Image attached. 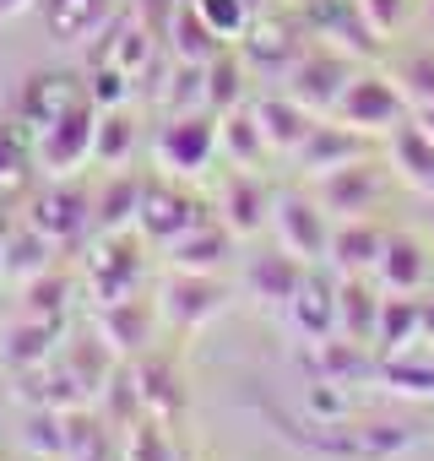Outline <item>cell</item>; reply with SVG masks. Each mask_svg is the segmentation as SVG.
<instances>
[{
    "mask_svg": "<svg viewBox=\"0 0 434 461\" xmlns=\"http://www.w3.org/2000/svg\"><path fill=\"white\" fill-rule=\"evenodd\" d=\"M23 222H33L55 250H71L77 240L98 234L93 228V185H82L77 174H60V179L39 185L23 201Z\"/></svg>",
    "mask_w": 434,
    "mask_h": 461,
    "instance_id": "obj_1",
    "label": "cell"
},
{
    "mask_svg": "<svg viewBox=\"0 0 434 461\" xmlns=\"http://www.w3.org/2000/svg\"><path fill=\"white\" fill-rule=\"evenodd\" d=\"M152 158L168 179H195L212 168L217 158V114L212 109H179L168 114V125H158L152 136Z\"/></svg>",
    "mask_w": 434,
    "mask_h": 461,
    "instance_id": "obj_2",
    "label": "cell"
},
{
    "mask_svg": "<svg viewBox=\"0 0 434 461\" xmlns=\"http://www.w3.org/2000/svg\"><path fill=\"white\" fill-rule=\"evenodd\" d=\"M331 228H337V217L315 201V190H310V195H304V190L272 195V234H277V245H283L288 256H299L304 267H326V256H331Z\"/></svg>",
    "mask_w": 434,
    "mask_h": 461,
    "instance_id": "obj_3",
    "label": "cell"
},
{
    "mask_svg": "<svg viewBox=\"0 0 434 461\" xmlns=\"http://www.w3.org/2000/svg\"><path fill=\"white\" fill-rule=\"evenodd\" d=\"M28 141H33V163H39L50 179L87 168V163H93V141H98V104H93V98L71 104L55 125L33 131Z\"/></svg>",
    "mask_w": 434,
    "mask_h": 461,
    "instance_id": "obj_4",
    "label": "cell"
},
{
    "mask_svg": "<svg viewBox=\"0 0 434 461\" xmlns=\"http://www.w3.org/2000/svg\"><path fill=\"white\" fill-rule=\"evenodd\" d=\"M158 321L174 326V331H201L212 326L217 315L229 310V283L217 272H174L163 288H158Z\"/></svg>",
    "mask_w": 434,
    "mask_h": 461,
    "instance_id": "obj_5",
    "label": "cell"
},
{
    "mask_svg": "<svg viewBox=\"0 0 434 461\" xmlns=\"http://www.w3.org/2000/svg\"><path fill=\"white\" fill-rule=\"evenodd\" d=\"M331 114H337L342 125L364 131V136H391V131L402 125V114H407V98H402V87H396L391 77H380V71H353V82L342 87V98H337Z\"/></svg>",
    "mask_w": 434,
    "mask_h": 461,
    "instance_id": "obj_6",
    "label": "cell"
},
{
    "mask_svg": "<svg viewBox=\"0 0 434 461\" xmlns=\"http://www.w3.org/2000/svg\"><path fill=\"white\" fill-rule=\"evenodd\" d=\"M353 60H348V50H337V44H310L299 60H294V71L283 77L288 87L283 93H294L304 109H315V114H331L337 109V98H342V87L353 82Z\"/></svg>",
    "mask_w": 434,
    "mask_h": 461,
    "instance_id": "obj_7",
    "label": "cell"
},
{
    "mask_svg": "<svg viewBox=\"0 0 434 461\" xmlns=\"http://www.w3.org/2000/svg\"><path fill=\"white\" fill-rule=\"evenodd\" d=\"M93 331H98V342H104L114 358L136 364L141 353H152L158 304H147L141 294H125V299H98V310H93Z\"/></svg>",
    "mask_w": 434,
    "mask_h": 461,
    "instance_id": "obj_8",
    "label": "cell"
},
{
    "mask_svg": "<svg viewBox=\"0 0 434 461\" xmlns=\"http://www.w3.org/2000/svg\"><path fill=\"white\" fill-rule=\"evenodd\" d=\"M206 217V206L185 190V185H174V179H147L141 185V212H136V234L147 240V245H174L185 228H195Z\"/></svg>",
    "mask_w": 434,
    "mask_h": 461,
    "instance_id": "obj_9",
    "label": "cell"
},
{
    "mask_svg": "<svg viewBox=\"0 0 434 461\" xmlns=\"http://www.w3.org/2000/svg\"><path fill=\"white\" fill-rule=\"evenodd\" d=\"M380 195H385V174H380V163H369V158H353V163H342V168H331V174H321L315 179V201L342 222V217H369L375 206H380Z\"/></svg>",
    "mask_w": 434,
    "mask_h": 461,
    "instance_id": "obj_10",
    "label": "cell"
},
{
    "mask_svg": "<svg viewBox=\"0 0 434 461\" xmlns=\"http://www.w3.org/2000/svg\"><path fill=\"white\" fill-rule=\"evenodd\" d=\"M217 222L229 228L234 240H256L261 228H272V190L256 168H234L223 179V195H217Z\"/></svg>",
    "mask_w": 434,
    "mask_h": 461,
    "instance_id": "obj_11",
    "label": "cell"
},
{
    "mask_svg": "<svg viewBox=\"0 0 434 461\" xmlns=\"http://www.w3.org/2000/svg\"><path fill=\"white\" fill-rule=\"evenodd\" d=\"M136 228L131 234H98L93 256H87V277H93V294L98 299H125V294H141V250H136Z\"/></svg>",
    "mask_w": 434,
    "mask_h": 461,
    "instance_id": "obj_12",
    "label": "cell"
},
{
    "mask_svg": "<svg viewBox=\"0 0 434 461\" xmlns=\"http://www.w3.org/2000/svg\"><path fill=\"white\" fill-rule=\"evenodd\" d=\"M310 272L315 267H304L299 256H288L283 245H272V250L245 256V294L261 299V304H272V310H288L299 299V288L310 283Z\"/></svg>",
    "mask_w": 434,
    "mask_h": 461,
    "instance_id": "obj_13",
    "label": "cell"
},
{
    "mask_svg": "<svg viewBox=\"0 0 434 461\" xmlns=\"http://www.w3.org/2000/svg\"><path fill=\"white\" fill-rule=\"evenodd\" d=\"M60 353V321H44V315H17L6 331H0V369L6 375H33L44 369L50 358Z\"/></svg>",
    "mask_w": 434,
    "mask_h": 461,
    "instance_id": "obj_14",
    "label": "cell"
},
{
    "mask_svg": "<svg viewBox=\"0 0 434 461\" xmlns=\"http://www.w3.org/2000/svg\"><path fill=\"white\" fill-rule=\"evenodd\" d=\"M87 93L66 77V71H33L23 87H17V125L33 136V131H44V125H55L71 104H82Z\"/></svg>",
    "mask_w": 434,
    "mask_h": 461,
    "instance_id": "obj_15",
    "label": "cell"
},
{
    "mask_svg": "<svg viewBox=\"0 0 434 461\" xmlns=\"http://www.w3.org/2000/svg\"><path fill=\"white\" fill-rule=\"evenodd\" d=\"M353 158H364V131H353L342 120H315L310 136L294 152V168L310 174V179H321V174H331V168H342Z\"/></svg>",
    "mask_w": 434,
    "mask_h": 461,
    "instance_id": "obj_16",
    "label": "cell"
},
{
    "mask_svg": "<svg viewBox=\"0 0 434 461\" xmlns=\"http://www.w3.org/2000/svg\"><path fill=\"white\" fill-rule=\"evenodd\" d=\"M131 380H136V396H141V412L163 418V423H179L185 407H190V391L179 385V369L174 358H158V353H141L131 364Z\"/></svg>",
    "mask_w": 434,
    "mask_h": 461,
    "instance_id": "obj_17",
    "label": "cell"
},
{
    "mask_svg": "<svg viewBox=\"0 0 434 461\" xmlns=\"http://www.w3.org/2000/svg\"><path fill=\"white\" fill-rule=\"evenodd\" d=\"M163 256H168V272H223L234 256V234L217 217H201L174 245H163Z\"/></svg>",
    "mask_w": 434,
    "mask_h": 461,
    "instance_id": "obj_18",
    "label": "cell"
},
{
    "mask_svg": "<svg viewBox=\"0 0 434 461\" xmlns=\"http://www.w3.org/2000/svg\"><path fill=\"white\" fill-rule=\"evenodd\" d=\"M380 250H385V228H375L369 217H342L331 228V256H326V267L337 277H369L380 267Z\"/></svg>",
    "mask_w": 434,
    "mask_h": 461,
    "instance_id": "obj_19",
    "label": "cell"
},
{
    "mask_svg": "<svg viewBox=\"0 0 434 461\" xmlns=\"http://www.w3.org/2000/svg\"><path fill=\"white\" fill-rule=\"evenodd\" d=\"M375 277H380L385 294H423L429 277H434V256H429V245L412 240V234H385V250H380Z\"/></svg>",
    "mask_w": 434,
    "mask_h": 461,
    "instance_id": "obj_20",
    "label": "cell"
},
{
    "mask_svg": "<svg viewBox=\"0 0 434 461\" xmlns=\"http://www.w3.org/2000/svg\"><path fill=\"white\" fill-rule=\"evenodd\" d=\"M39 6H44L55 44H66V50L104 39V28L114 23V0H39Z\"/></svg>",
    "mask_w": 434,
    "mask_h": 461,
    "instance_id": "obj_21",
    "label": "cell"
},
{
    "mask_svg": "<svg viewBox=\"0 0 434 461\" xmlns=\"http://www.w3.org/2000/svg\"><path fill=\"white\" fill-rule=\"evenodd\" d=\"M141 174L131 168H109L93 190V228L98 234H131L136 228V212H141Z\"/></svg>",
    "mask_w": 434,
    "mask_h": 461,
    "instance_id": "obj_22",
    "label": "cell"
},
{
    "mask_svg": "<svg viewBox=\"0 0 434 461\" xmlns=\"http://www.w3.org/2000/svg\"><path fill=\"white\" fill-rule=\"evenodd\" d=\"M250 114H256V125H261L267 147H272V152H283V158H294V152H299V141L310 136V125L321 120V114H315V109H304L294 93H267Z\"/></svg>",
    "mask_w": 434,
    "mask_h": 461,
    "instance_id": "obj_23",
    "label": "cell"
},
{
    "mask_svg": "<svg viewBox=\"0 0 434 461\" xmlns=\"http://www.w3.org/2000/svg\"><path fill=\"white\" fill-rule=\"evenodd\" d=\"M288 326L299 331V342H326L337 337V277H321V267L310 272V283L299 288V299L283 310Z\"/></svg>",
    "mask_w": 434,
    "mask_h": 461,
    "instance_id": "obj_24",
    "label": "cell"
},
{
    "mask_svg": "<svg viewBox=\"0 0 434 461\" xmlns=\"http://www.w3.org/2000/svg\"><path fill=\"white\" fill-rule=\"evenodd\" d=\"M245 50V66L250 71H272V77H288L294 71V60L310 50L304 44V33L299 28H288V23H272V28H261V23H250V39H240Z\"/></svg>",
    "mask_w": 434,
    "mask_h": 461,
    "instance_id": "obj_25",
    "label": "cell"
},
{
    "mask_svg": "<svg viewBox=\"0 0 434 461\" xmlns=\"http://www.w3.org/2000/svg\"><path fill=\"white\" fill-rule=\"evenodd\" d=\"M380 304H385V299H380V288H369L364 277H337V337L375 348Z\"/></svg>",
    "mask_w": 434,
    "mask_h": 461,
    "instance_id": "obj_26",
    "label": "cell"
},
{
    "mask_svg": "<svg viewBox=\"0 0 434 461\" xmlns=\"http://www.w3.org/2000/svg\"><path fill=\"white\" fill-rule=\"evenodd\" d=\"M418 342H429V326H423V299H418V294H385L375 348H380L385 358H396V353H407V348H418Z\"/></svg>",
    "mask_w": 434,
    "mask_h": 461,
    "instance_id": "obj_27",
    "label": "cell"
},
{
    "mask_svg": "<svg viewBox=\"0 0 434 461\" xmlns=\"http://www.w3.org/2000/svg\"><path fill=\"white\" fill-rule=\"evenodd\" d=\"M391 163H396V179L402 185H412L418 195L434 201V136L429 131H418V125L402 120L391 131Z\"/></svg>",
    "mask_w": 434,
    "mask_h": 461,
    "instance_id": "obj_28",
    "label": "cell"
},
{
    "mask_svg": "<svg viewBox=\"0 0 434 461\" xmlns=\"http://www.w3.org/2000/svg\"><path fill=\"white\" fill-rule=\"evenodd\" d=\"M55 256H60V250L39 234L33 222H12V234H6V267H0V277H12V283L23 288V283H33L39 272H50Z\"/></svg>",
    "mask_w": 434,
    "mask_h": 461,
    "instance_id": "obj_29",
    "label": "cell"
},
{
    "mask_svg": "<svg viewBox=\"0 0 434 461\" xmlns=\"http://www.w3.org/2000/svg\"><path fill=\"white\" fill-rule=\"evenodd\" d=\"M163 39H168V55H174V60H190V66H206L212 55H223V50H229L223 39L206 28V17L195 12V0H185V6L174 12V23H168Z\"/></svg>",
    "mask_w": 434,
    "mask_h": 461,
    "instance_id": "obj_30",
    "label": "cell"
},
{
    "mask_svg": "<svg viewBox=\"0 0 434 461\" xmlns=\"http://www.w3.org/2000/svg\"><path fill=\"white\" fill-rule=\"evenodd\" d=\"M217 152H229V168H256L261 158H272L261 125L250 109H229V114H217Z\"/></svg>",
    "mask_w": 434,
    "mask_h": 461,
    "instance_id": "obj_31",
    "label": "cell"
},
{
    "mask_svg": "<svg viewBox=\"0 0 434 461\" xmlns=\"http://www.w3.org/2000/svg\"><path fill=\"white\" fill-rule=\"evenodd\" d=\"M250 82V66H245V55H212L206 60V109L212 114H229V109H245V87Z\"/></svg>",
    "mask_w": 434,
    "mask_h": 461,
    "instance_id": "obj_32",
    "label": "cell"
},
{
    "mask_svg": "<svg viewBox=\"0 0 434 461\" xmlns=\"http://www.w3.org/2000/svg\"><path fill=\"white\" fill-rule=\"evenodd\" d=\"M136 152V120L120 109H98V141H93V163L98 168H125Z\"/></svg>",
    "mask_w": 434,
    "mask_h": 461,
    "instance_id": "obj_33",
    "label": "cell"
},
{
    "mask_svg": "<svg viewBox=\"0 0 434 461\" xmlns=\"http://www.w3.org/2000/svg\"><path fill=\"white\" fill-rule=\"evenodd\" d=\"M125 461H179V439H174V423L141 412L131 429H125Z\"/></svg>",
    "mask_w": 434,
    "mask_h": 461,
    "instance_id": "obj_34",
    "label": "cell"
},
{
    "mask_svg": "<svg viewBox=\"0 0 434 461\" xmlns=\"http://www.w3.org/2000/svg\"><path fill=\"white\" fill-rule=\"evenodd\" d=\"M28 163H33V141L17 125H0V201L28 185V174H33Z\"/></svg>",
    "mask_w": 434,
    "mask_h": 461,
    "instance_id": "obj_35",
    "label": "cell"
},
{
    "mask_svg": "<svg viewBox=\"0 0 434 461\" xmlns=\"http://www.w3.org/2000/svg\"><path fill=\"white\" fill-rule=\"evenodd\" d=\"M71 304V277H60L55 267L39 272L33 283H23V315H44V321H60Z\"/></svg>",
    "mask_w": 434,
    "mask_h": 461,
    "instance_id": "obj_36",
    "label": "cell"
},
{
    "mask_svg": "<svg viewBox=\"0 0 434 461\" xmlns=\"http://www.w3.org/2000/svg\"><path fill=\"white\" fill-rule=\"evenodd\" d=\"M131 93H136V77L98 55V66L87 71V98H93L98 109H120V104H131Z\"/></svg>",
    "mask_w": 434,
    "mask_h": 461,
    "instance_id": "obj_37",
    "label": "cell"
},
{
    "mask_svg": "<svg viewBox=\"0 0 434 461\" xmlns=\"http://www.w3.org/2000/svg\"><path fill=\"white\" fill-rule=\"evenodd\" d=\"M396 87H402V98H407L412 109L434 104V44H429V50H412V55H402Z\"/></svg>",
    "mask_w": 434,
    "mask_h": 461,
    "instance_id": "obj_38",
    "label": "cell"
},
{
    "mask_svg": "<svg viewBox=\"0 0 434 461\" xmlns=\"http://www.w3.org/2000/svg\"><path fill=\"white\" fill-rule=\"evenodd\" d=\"M195 12L206 17V28L223 39V44L245 39V33H250V23H256V12L245 6V0H195Z\"/></svg>",
    "mask_w": 434,
    "mask_h": 461,
    "instance_id": "obj_39",
    "label": "cell"
},
{
    "mask_svg": "<svg viewBox=\"0 0 434 461\" xmlns=\"http://www.w3.org/2000/svg\"><path fill=\"white\" fill-rule=\"evenodd\" d=\"M358 12H364V23H369L380 39H391V33L402 28V17H407L402 0H358Z\"/></svg>",
    "mask_w": 434,
    "mask_h": 461,
    "instance_id": "obj_40",
    "label": "cell"
},
{
    "mask_svg": "<svg viewBox=\"0 0 434 461\" xmlns=\"http://www.w3.org/2000/svg\"><path fill=\"white\" fill-rule=\"evenodd\" d=\"M39 6V0H0V23H6V17H23V12H33Z\"/></svg>",
    "mask_w": 434,
    "mask_h": 461,
    "instance_id": "obj_41",
    "label": "cell"
},
{
    "mask_svg": "<svg viewBox=\"0 0 434 461\" xmlns=\"http://www.w3.org/2000/svg\"><path fill=\"white\" fill-rule=\"evenodd\" d=\"M412 125H418V131H429V136H434V104H423V109H418V114H412Z\"/></svg>",
    "mask_w": 434,
    "mask_h": 461,
    "instance_id": "obj_42",
    "label": "cell"
},
{
    "mask_svg": "<svg viewBox=\"0 0 434 461\" xmlns=\"http://www.w3.org/2000/svg\"><path fill=\"white\" fill-rule=\"evenodd\" d=\"M6 234H12V217L0 212V267H6Z\"/></svg>",
    "mask_w": 434,
    "mask_h": 461,
    "instance_id": "obj_43",
    "label": "cell"
},
{
    "mask_svg": "<svg viewBox=\"0 0 434 461\" xmlns=\"http://www.w3.org/2000/svg\"><path fill=\"white\" fill-rule=\"evenodd\" d=\"M423 28L434 33V0H423Z\"/></svg>",
    "mask_w": 434,
    "mask_h": 461,
    "instance_id": "obj_44",
    "label": "cell"
},
{
    "mask_svg": "<svg viewBox=\"0 0 434 461\" xmlns=\"http://www.w3.org/2000/svg\"><path fill=\"white\" fill-rule=\"evenodd\" d=\"M429 234H434V206H429Z\"/></svg>",
    "mask_w": 434,
    "mask_h": 461,
    "instance_id": "obj_45",
    "label": "cell"
}]
</instances>
